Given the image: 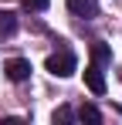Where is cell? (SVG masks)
Segmentation results:
<instances>
[{
	"mask_svg": "<svg viewBox=\"0 0 122 125\" xmlns=\"http://www.w3.org/2000/svg\"><path fill=\"white\" fill-rule=\"evenodd\" d=\"M78 118L88 122V125H98V122H102V112L95 108V105H81V108H78Z\"/></svg>",
	"mask_w": 122,
	"mask_h": 125,
	"instance_id": "8992f818",
	"label": "cell"
},
{
	"mask_svg": "<svg viewBox=\"0 0 122 125\" xmlns=\"http://www.w3.org/2000/svg\"><path fill=\"white\" fill-rule=\"evenodd\" d=\"M92 61H95V64H105V61H112V51H109L105 44H92Z\"/></svg>",
	"mask_w": 122,
	"mask_h": 125,
	"instance_id": "52a82bcc",
	"label": "cell"
},
{
	"mask_svg": "<svg viewBox=\"0 0 122 125\" xmlns=\"http://www.w3.org/2000/svg\"><path fill=\"white\" fill-rule=\"evenodd\" d=\"M71 118H75V112H71V108H64V105L54 108V115H51V122H54V125H68Z\"/></svg>",
	"mask_w": 122,
	"mask_h": 125,
	"instance_id": "ba28073f",
	"label": "cell"
},
{
	"mask_svg": "<svg viewBox=\"0 0 122 125\" xmlns=\"http://www.w3.org/2000/svg\"><path fill=\"white\" fill-rule=\"evenodd\" d=\"M44 68H48L54 78H71V74L78 71V61H75V54H71V51H54V54H48Z\"/></svg>",
	"mask_w": 122,
	"mask_h": 125,
	"instance_id": "6da1fadb",
	"label": "cell"
},
{
	"mask_svg": "<svg viewBox=\"0 0 122 125\" xmlns=\"http://www.w3.org/2000/svg\"><path fill=\"white\" fill-rule=\"evenodd\" d=\"M68 10L85 17V21H92V17H98V0H68Z\"/></svg>",
	"mask_w": 122,
	"mask_h": 125,
	"instance_id": "277c9868",
	"label": "cell"
},
{
	"mask_svg": "<svg viewBox=\"0 0 122 125\" xmlns=\"http://www.w3.org/2000/svg\"><path fill=\"white\" fill-rule=\"evenodd\" d=\"M85 84H88V91L92 95H105V74H102V64H88L85 68Z\"/></svg>",
	"mask_w": 122,
	"mask_h": 125,
	"instance_id": "3957f363",
	"label": "cell"
},
{
	"mask_svg": "<svg viewBox=\"0 0 122 125\" xmlns=\"http://www.w3.org/2000/svg\"><path fill=\"white\" fill-rule=\"evenodd\" d=\"M3 74H7L10 81H27V78H31V61H24V58H10V61L3 64Z\"/></svg>",
	"mask_w": 122,
	"mask_h": 125,
	"instance_id": "7a4b0ae2",
	"label": "cell"
},
{
	"mask_svg": "<svg viewBox=\"0 0 122 125\" xmlns=\"http://www.w3.org/2000/svg\"><path fill=\"white\" fill-rule=\"evenodd\" d=\"M20 7H24V10H34V14H41V10H48V0H20Z\"/></svg>",
	"mask_w": 122,
	"mask_h": 125,
	"instance_id": "9c48e42d",
	"label": "cell"
},
{
	"mask_svg": "<svg viewBox=\"0 0 122 125\" xmlns=\"http://www.w3.org/2000/svg\"><path fill=\"white\" fill-rule=\"evenodd\" d=\"M14 31H17V14L14 10H0V37L14 34Z\"/></svg>",
	"mask_w": 122,
	"mask_h": 125,
	"instance_id": "5b68a950",
	"label": "cell"
}]
</instances>
